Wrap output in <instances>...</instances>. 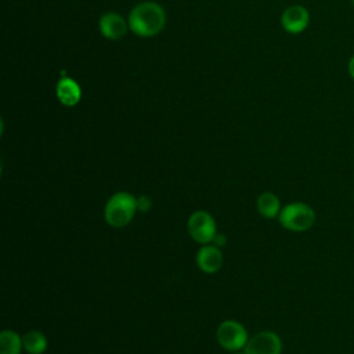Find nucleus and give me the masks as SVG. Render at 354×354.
<instances>
[{
  "mask_svg": "<svg viewBox=\"0 0 354 354\" xmlns=\"http://www.w3.org/2000/svg\"><path fill=\"white\" fill-rule=\"evenodd\" d=\"M129 26L140 37H152L160 33L166 25V14L162 6L155 1L137 4L129 15Z\"/></svg>",
  "mask_w": 354,
  "mask_h": 354,
  "instance_id": "1",
  "label": "nucleus"
},
{
  "mask_svg": "<svg viewBox=\"0 0 354 354\" xmlns=\"http://www.w3.org/2000/svg\"><path fill=\"white\" fill-rule=\"evenodd\" d=\"M137 198L129 192L113 194L104 209V217L108 225L113 228L126 227L137 212Z\"/></svg>",
  "mask_w": 354,
  "mask_h": 354,
  "instance_id": "2",
  "label": "nucleus"
},
{
  "mask_svg": "<svg viewBox=\"0 0 354 354\" xmlns=\"http://www.w3.org/2000/svg\"><path fill=\"white\" fill-rule=\"evenodd\" d=\"M278 220L285 230L304 232L314 225L315 212L304 202H290L282 207Z\"/></svg>",
  "mask_w": 354,
  "mask_h": 354,
  "instance_id": "3",
  "label": "nucleus"
},
{
  "mask_svg": "<svg viewBox=\"0 0 354 354\" xmlns=\"http://www.w3.org/2000/svg\"><path fill=\"white\" fill-rule=\"evenodd\" d=\"M187 230L191 238L202 245L212 243L216 232V221L213 216L206 210L194 212L187 221Z\"/></svg>",
  "mask_w": 354,
  "mask_h": 354,
  "instance_id": "4",
  "label": "nucleus"
},
{
  "mask_svg": "<svg viewBox=\"0 0 354 354\" xmlns=\"http://www.w3.org/2000/svg\"><path fill=\"white\" fill-rule=\"evenodd\" d=\"M216 337L218 344L228 351H238L245 348L249 340L245 326L234 319H227L221 322L217 328Z\"/></svg>",
  "mask_w": 354,
  "mask_h": 354,
  "instance_id": "5",
  "label": "nucleus"
},
{
  "mask_svg": "<svg viewBox=\"0 0 354 354\" xmlns=\"http://www.w3.org/2000/svg\"><path fill=\"white\" fill-rule=\"evenodd\" d=\"M243 350L246 354H281L282 342L275 332L261 330L249 337Z\"/></svg>",
  "mask_w": 354,
  "mask_h": 354,
  "instance_id": "6",
  "label": "nucleus"
},
{
  "mask_svg": "<svg viewBox=\"0 0 354 354\" xmlns=\"http://www.w3.org/2000/svg\"><path fill=\"white\" fill-rule=\"evenodd\" d=\"M310 24V12L306 7L300 4H293L288 8L281 15V25L285 32L292 33V35H299L303 30L307 29Z\"/></svg>",
  "mask_w": 354,
  "mask_h": 354,
  "instance_id": "7",
  "label": "nucleus"
},
{
  "mask_svg": "<svg viewBox=\"0 0 354 354\" xmlns=\"http://www.w3.org/2000/svg\"><path fill=\"white\" fill-rule=\"evenodd\" d=\"M100 30L104 37L109 40H119L122 39L127 30L130 29L129 22L124 21V18L118 12H106L100 18L98 22Z\"/></svg>",
  "mask_w": 354,
  "mask_h": 354,
  "instance_id": "8",
  "label": "nucleus"
},
{
  "mask_svg": "<svg viewBox=\"0 0 354 354\" xmlns=\"http://www.w3.org/2000/svg\"><path fill=\"white\" fill-rule=\"evenodd\" d=\"M196 266L206 274L217 272L223 266V253L214 245H203L196 252Z\"/></svg>",
  "mask_w": 354,
  "mask_h": 354,
  "instance_id": "9",
  "label": "nucleus"
},
{
  "mask_svg": "<svg viewBox=\"0 0 354 354\" xmlns=\"http://www.w3.org/2000/svg\"><path fill=\"white\" fill-rule=\"evenodd\" d=\"M55 94L62 105L73 106L82 98V88H80L79 83L75 82L72 77L62 76L57 83Z\"/></svg>",
  "mask_w": 354,
  "mask_h": 354,
  "instance_id": "10",
  "label": "nucleus"
},
{
  "mask_svg": "<svg viewBox=\"0 0 354 354\" xmlns=\"http://www.w3.org/2000/svg\"><path fill=\"white\" fill-rule=\"evenodd\" d=\"M259 213L266 218H275L281 213V202L278 196L270 191L263 192L259 195L256 202Z\"/></svg>",
  "mask_w": 354,
  "mask_h": 354,
  "instance_id": "11",
  "label": "nucleus"
},
{
  "mask_svg": "<svg viewBox=\"0 0 354 354\" xmlns=\"http://www.w3.org/2000/svg\"><path fill=\"white\" fill-rule=\"evenodd\" d=\"M22 346L28 354H43L47 350V339L40 330L32 329L22 336Z\"/></svg>",
  "mask_w": 354,
  "mask_h": 354,
  "instance_id": "12",
  "label": "nucleus"
},
{
  "mask_svg": "<svg viewBox=\"0 0 354 354\" xmlns=\"http://www.w3.org/2000/svg\"><path fill=\"white\" fill-rule=\"evenodd\" d=\"M22 337L10 329H4L0 333V354H21Z\"/></svg>",
  "mask_w": 354,
  "mask_h": 354,
  "instance_id": "13",
  "label": "nucleus"
},
{
  "mask_svg": "<svg viewBox=\"0 0 354 354\" xmlns=\"http://www.w3.org/2000/svg\"><path fill=\"white\" fill-rule=\"evenodd\" d=\"M151 199H149V196H147V195H142V196H140V198H137V209L138 210H141V212H147L149 207H151Z\"/></svg>",
  "mask_w": 354,
  "mask_h": 354,
  "instance_id": "14",
  "label": "nucleus"
},
{
  "mask_svg": "<svg viewBox=\"0 0 354 354\" xmlns=\"http://www.w3.org/2000/svg\"><path fill=\"white\" fill-rule=\"evenodd\" d=\"M347 72H348V76L354 80V54L350 57L348 59V64H347Z\"/></svg>",
  "mask_w": 354,
  "mask_h": 354,
  "instance_id": "15",
  "label": "nucleus"
},
{
  "mask_svg": "<svg viewBox=\"0 0 354 354\" xmlns=\"http://www.w3.org/2000/svg\"><path fill=\"white\" fill-rule=\"evenodd\" d=\"M234 354H246V353H245V350H243V351L238 350V351H234Z\"/></svg>",
  "mask_w": 354,
  "mask_h": 354,
  "instance_id": "16",
  "label": "nucleus"
},
{
  "mask_svg": "<svg viewBox=\"0 0 354 354\" xmlns=\"http://www.w3.org/2000/svg\"><path fill=\"white\" fill-rule=\"evenodd\" d=\"M351 3H353V6H354V0H351Z\"/></svg>",
  "mask_w": 354,
  "mask_h": 354,
  "instance_id": "17",
  "label": "nucleus"
}]
</instances>
